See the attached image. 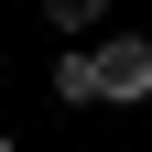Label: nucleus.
Returning a JSON list of instances; mask_svg holds the SVG:
<instances>
[{
    "mask_svg": "<svg viewBox=\"0 0 152 152\" xmlns=\"http://www.w3.org/2000/svg\"><path fill=\"white\" fill-rule=\"evenodd\" d=\"M87 76H98V109H141L152 98V44L141 33H87Z\"/></svg>",
    "mask_w": 152,
    "mask_h": 152,
    "instance_id": "obj_1",
    "label": "nucleus"
},
{
    "mask_svg": "<svg viewBox=\"0 0 152 152\" xmlns=\"http://www.w3.org/2000/svg\"><path fill=\"white\" fill-rule=\"evenodd\" d=\"M54 109H98V76H87V44L54 54Z\"/></svg>",
    "mask_w": 152,
    "mask_h": 152,
    "instance_id": "obj_2",
    "label": "nucleus"
},
{
    "mask_svg": "<svg viewBox=\"0 0 152 152\" xmlns=\"http://www.w3.org/2000/svg\"><path fill=\"white\" fill-rule=\"evenodd\" d=\"M98 11H109V0H44V22L65 33V44H87V33H98Z\"/></svg>",
    "mask_w": 152,
    "mask_h": 152,
    "instance_id": "obj_3",
    "label": "nucleus"
},
{
    "mask_svg": "<svg viewBox=\"0 0 152 152\" xmlns=\"http://www.w3.org/2000/svg\"><path fill=\"white\" fill-rule=\"evenodd\" d=\"M0 152H22V141H11V130H0Z\"/></svg>",
    "mask_w": 152,
    "mask_h": 152,
    "instance_id": "obj_4",
    "label": "nucleus"
}]
</instances>
